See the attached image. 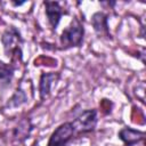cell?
I'll use <instances>...</instances> for the list:
<instances>
[{
  "label": "cell",
  "instance_id": "5b68a950",
  "mask_svg": "<svg viewBox=\"0 0 146 146\" xmlns=\"http://www.w3.org/2000/svg\"><path fill=\"white\" fill-rule=\"evenodd\" d=\"M43 5L46 8V16L48 18V23L52 30H56L64 14V10L57 1H44Z\"/></svg>",
  "mask_w": 146,
  "mask_h": 146
},
{
  "label": "cell",
  "instance_id": "8fae6325",
  "mask_svg": "<svg viewBox=\"0 0 146 146\" xmlns=\"http://www.w3.org/2000/svg\"><path fill=\"white\" fill-rule=\"evenodd\" d=\"M26 102V95L24 92L23 89H17L16 92L13 95V97L9 99L8 102V106L10 107H18L22 104H24Z\"/></svg>",
  "mask_w": 146,
  "mask_h": 146
},
{
  "label": "cell",
  "instance_id": "3957f363",
  "mask_svg": "<svg viewBox=\"0 0 146 146\" xmlns=\"http://www.w3.org/2000/svg\"><path fill=\"white\" fill-rule=\"evenodd\" d=\"M75 133H88L91 132L97 124V111L87 110L75 117L72 122Z\"/></svg>",
  "mask_w": 146,
  "mask_h": 146
},
{
  "label": "cell",
  "instance_id": "8992f818",
  "mask_svg": "<svg viewBox=\"0 0 146 146\" xmlns=\"http://www.w3.org/2000/svg\"><path fill=\"white\" fill-rule=\"evenodd\" d=\"M91 25L95 30V32L102 36V38H111L110 34V29H108V19H107V15L98 11L95 13L91 17Z\"/></svg>",
  "mask_w": 146,
  "mask_h": 146
},
{
  "label": "cell",
  "instance_id": "7c38bea8",
  "mask_svg": "<svg viewBox=\"0 0 146 146\" xmlns=\"http://www.w3.org/2000/svg\"><path fill=\"white\" fill-rule=\"evenodd\" d=\"M14 6H21V5H23L24 2H11Z\"/></svg>",
  "mask_w": 146,
  "mask_h": 146
},
{
  "label": "cell",
  "instance_id": "30bf717a",
  "mask_svg": "<svg viewBox=\"0 0 146 146\" xmlns=\"http://www.w3.org/2000/svg\"><path fill=\"white\" fill-rule=\"evenodd\" d=\"M14 66L10 64H6L0 60V84L8 86L14 75Z\"/></svg>",
  "mask_w": 146,
  "mask_h": 146
},
{
  "label": "cell",
  "instance_id": "277c9868",
  "mask_svg": "<svg viewBox=\"0 0 146 146\" xmlns=\"http://www.w3.org/2000/svg\"><path fill=\"white\" fill-rule=\"evenodd\" d=\"M75 135L72 122L62 123L50 136L47 146H67Z\"/></svg>",
  "mask_w": 146,
  "mask_h": 146
},
{
  "label": "cell",
  "instance_id": "ba28073f",
  "mask_svg": "<svg viewBox=\"0 0 146 146\" xmlns=\"http://www.w3.org/2000/svg\"><path fill=\"white\" fill-rule=\"evenodd\" d=\"M58 79H59V73H57V72L56 73L49 72V73H42L41 74L40 83H39V94H40V98L42 100L49 96L54 82L56 83V81Z\"/></svg>",
  "mask_w": 146,
  "mask_h": 146
},
{
  "label": "cell",
  "instance_id": "9c48e42d",
  "mask_svg": "<svg viewBox=\"0 0 146 146\" xmlns=\"http://www.w3.org/2000/svg\"><path fill=\"white\" fill-rule=\"evenodd\" d=\"M31 130H32V124H31L30 120L29 119L21 120L17 123V125H15L13 129V137L15 139H17L18 141H23L24 139H26L30 136Z\"/></svg>",
  "mask_w": 146,
  "mask_h": 146
},
{
  "label": "cell",
  "instance_id": "52a82bcc",
  "mask_svg": "<svg viewBox=\"0 0 146 146\" xmlns=\"http://www.w3.org/2000/svg\"><path fill=\"white\" fill-rule=\"evenodd\" d=\"M119 138L123 141L125 146H132L135 144H138L145 139V132L131 128H123L117 133Z\"/></svg>",
  "mask_w": 146,
  "mask_h": 146
},
{
  "label": "cell",
  "instance_id": "6da1fadb",
  "mask_svg": "<svg viewBox=\"0 0 146 146\" xmlns=\"http://www.w3.org/2000/svg\"><path fill=\"white\" fill-rule=\"evenodd\" d=\"M1 42L3 46L5 54L11 59V60H21L22 59V44L23 39L21 36V33L14 27L10 26L7 29L2 36Z\"/></svg>",
  "mask_w": 146,
  "mask_h": 146
},
{
  "label": "cell",
  "instance_id": "7a4b0ae2",
  "mask_svg": "<svg viewBox=\"0 0 146 146\" xmlns=\"http://www.w3.org/2000/svg\"><path fill=\"white\" fill-rule=\"evenodd\" d=\"M84 29L80 19L73 18L71 24L62 32L59 36V42L63 49H68L73 47H80L83 41Z\"/></svg>",
  "mask_w": 146,
  "mask_h": 146
}]
</instances>
